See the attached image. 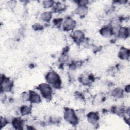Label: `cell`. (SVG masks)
Masks as SVG:
<instances>
[{
    "instance_id": "2",
    "label": "cell",
    "mask_w": 130,
    "mask_h": 130,
    "mask_svg": "<svg viewBox=\"0 0 130 130\" xmlns=\"http://www.w3.org/2000/svg\"><path fill=\"white\" fill-rule=\"evenodd\" d=\"M64 119L72 124H76L78 122V117L73 110L67 109L64 113Z\"/></svg>"
},
{
    "instance_id": "23",
    "label": "cell",
    "mask_w": 130,
    "mask_h": 130,
    "mask_svg": "<svg viewBox=\"0 0 130 130\" xmlns=\"http://www.w3.org/2000/svg\"><path fill=\"white\" fill-rule=\"evenodd\" d=\"M51 121L53 123H57V122H58L59 120L57 117H52L51 118Z\"/></svg>"
},
{
    "instance_id": "12",
    "label": "cell",
    "mask_w": 130,
    "mask_h": 130,
    "mask_svg": "<svg viewBox=\"0 0 130 130\" xmlns=\"http://www.w3.org/2000/svg\"><path fill=\"white\" fill-rule=\"evenodd\" d=\"M129 36V29L126 27H121L118 30V36L121 38H126Z\"/></svg>"
},
{
    "instance_id": "24",
    "label": "cell",
    "mask_w": 130,
    "mask_h": 130,
    "mask_svg": "<svg viewBox=\"0 0 130 130\" xmlns=\"http://www.w3.org/2000/svg\"><path fill=\"white\" fill-rule=\"evenodd\" d=\"M125 91H126L127 92H129V85H127L125 87Z\"/></svg>"
},
{
    "instance_id": "14",
    "label": "cell",
    "mask_w": 130,
    "mask_h": 130,
    "mask_svg": "<svg viewBox=\"0 0 130 130\" xmlns=\"http://www.w3.org/2000/svg\"><path fill=\"white\" fill-rule=\"evenodd\" d=\"M123 94V90L119 88H116L114 89L112 92V96L116 98H120L122 97Z\"/></svg>"
},
{
    "instance_id": "19",
    "label": "cell",
    "mask_w": 130,
    "mask_h": 130,
    "mask_svg": "<svg viewBox=\"0 0 130 130\" xmlns=\"http://www.w3.org/2000/svg\"><path fill=\"white\" fill-rule=\"evenodd\" d=\"M113 112L117 115H121L123 113V110L121 108L115 107L113 109Z\"/></svg>"
},
{
    "instance_id": "4",
    "label": "cell",
    "mask_w": 130,
    "mask_h": 130,
    "mask_svg": "<svg viewBox=\"0 0 130 130\" xmlns=\"http://www.w3.org/2000/svg\"><path fill=\"white\" fill-rule=\"evenodd\" d=\"M12 87V82L8 78H4L2 79L1 90L4 92H8L11 90Z\"/></svg>"
},
{
    "instance_id": "22",
    "label": "cell",
    "mask_w": 130,
    "mask_h": 130,
    "mask_svg": "<svg viewBox=\"0 0 130 130\" xmlns=\"http://www.w3.org/2000/svg\"><path fill=\"white\" fill-rule=\"evenodd\" d=\"M34 28L35 29H36V30H40V29H41L43 27H42V26L40 24L36 23V24H35L34 25Z\"/></svg>"
},
{
    "instance_id": "7",
    "label": "cell",
    "mask_w": 130,
    "mask_h": 130,
    "mask_svg": "<svg viewBox=\"0 0 130 130\" xmlns=\"http://www.w3.org/2000/svg\"><path fill=\"white\" fill-rule=\"evenodd\" d=\"M88 120L89 123L94 125L96 124L99 119V116L97 113L94 112H91L87 115Z\"/></svg>"
},
{
    "instance_id": "11",
    "label": "cell",
    "mask_w": 130,
    "mask_h": 130,
    "mask_svg": "<svg viewBox=\"0 0 130 130\" xmlns=\"http://www.w3.org/2000/svg\"><path fill=\"white\" fill-rule=\"evenodd\" d=\"M72 37L75 41H80L84 38V34L81 30H76L73 32Z\"/></svg>"
},
{
    "instance_id": "17",
    "label": "cell",
    "mask_w": 130,
    "mask_h": 130,
    "mask_svg": "<svg viewBox=\"0 0 130 130\" xmlns=\"http://www.w3.org/2000/svg\"><path fill=\"white\" fill-rule=\"evenodd\" d=\"M21 113L22 115H26L29 114L31 112V108L27 106H23L20 109Z\"/></svg>"
},
{
    "instance_id": "1",
    "label": "cell",
    "mask_w": 130,
    "mask_h": 130,
    "mask_svg": "<svg viewBox=\"0 0 130 130\" xmlns=\"http://www.w3.org/2000/svg\"><path fill=\"white\" fill-rule=\"evenodd\" d=\"M47 81L51 84L54 87L59 88L61 85V81L58 75L55 72H50L46 76Z\"/></svg>"
},
{
    "instance_id": "18",
    "label": "cell",
    "mask_w": 130,
    "mask_h": 130,
    "mask_svg": "<svg viewBox=\"0 0 130 130\" xmlns=\"http://www.w3.org/2000/svg\"><path fill=\"white\" fill-rule=\"evenodd\" d=\"M54 4V2L52 1H45L43 2V5L44 8H49L51 7Z\"/></svg>"
},
{
    "instance_id": "16",
    "label": "cell",
    "mask_w": 130,
    "mask_h": 130,
    "mask_svg": "<svg viewBox=\"0 0 130 130\" xmlns=\"http://www.w3.org/2000/svg\"><path fill=\"white\" fill-rule=\"evenodd\" d=\"M41 19L45 22L49 21L52 17V14L50 12H45L41 15Z\"/></svg>"
},
{
    "instance_id": "6",
    "label": "cell",
    "mask_w": 130,
    "mask_h": 130,
    "mask_svg": "<svg viewBox=\"0 0 130 130\" xmlns=\"http://www.w3.org/2000/svg\"><path fill=\"white\" fill-rule=\"evenodd\" d=\"M28 100L30 101L32 103H39L41 101L40 96L34 91H30L29 94V99Z\"/></svg>"
},
{
    "instance_id": "3",
    "label": "cell",
    "mask_w": 130,
    "mask_h": 130,
    "mask_svg": "<svg viewBox=\"0 0 130 130\" xmlns=\"http://www.w3.org/2000/svg\"><path fill=\"white\" fill-rule=\"evenodd\" d=\"M38 88L44 98L49 99L51 97L52 89L49 84L46 83H42L39 86Z\"/></svg>"
},
{
    "instance_id": "9",
    "label": "cell",
    "mask_w": 130,
    "mask_h": 130,
    "mask_svg": "<svg viewBox=\"0 0 130 130\" xmlns=\"http://www.w3.org/2000/svg\"><path fill=\"white\" fill-rule=\"evenodd\" d=\"M100 33L103 36L105 37H109L113 34L112 28L111 27L108 26L104 27L101 29Z\"/></svg>"
},
{
    "instance_id": "8",
    "label": "cell",
    "mask_w": 130,
    "mask_h": 130,
    "mask_svg": "<svg viewBox=\"0 0 130 130\" xmlns=\"http://www.w3.org/2000/svg\"><path fill=\"white\" fill-rule=\"evenodd\" d=\"M118 56L122 59H127L129 56V50L126 48H122L119 52Z\"/></svg>"
},
{
    "instance_id": "5",
    "label": "cell",
    "mask_w": 130,
    "mask_h": 130,
    "mask_svg": "<svg viewBox=\"0 0 130 130\" xmlns=\"http://www.w3.org/2000/svg\"><path fill=\"white\" fill-rule=\"evenodd\" d=\"M75 21L70 18L66 19L63 23V27L66 30H70L73 29L75 27Z\"/></svg>"
},
{
    "instance_id": "20",
    "label": "cell",
    "mask_w": 130,
    "mask_h": 130,
    "mask_svg": "<svg viewBox=\"0 0 130 130\" xmlns=\"http://www.w3.org/2000/svg\"><path fill=\"white\" fill-rule=\"evenodd\" d=\"M89 77L86 76H83L81 78V82L84 84H87L89 82Z\"/></svg>"
},
{
    "instance_id": "15",
    "label": "cell",
    "mask_w": 130,
    "mask_h": 130,
    "mask_svg": "<svg viewBox=\"0 0 130 130\" xmlns=\"http://www.w3.org/2000/svg\"><path fill=\"white\" fill-rule=\"evenodd\" d=\"M121 23V21L118 18L113 19L110 22V27L112 28H117L119 27Z\"/></svg>"
},
{
    "instance_id": "21",
    "label": "cell",
    "mask_w": 130,
    "mask_h": 130,
    "mask_svg": "<svg viewBox=\"0 0 130 130\" xmlns=\"http://www.w3.org/2000/svg\"><path fill=\"white\" fill-rule=\"evenodd\" d=\"M64 8H65L64 5H63V4H61V3H59L58 4H56V7H55V9H56V11H62Z\"/></svg>"
},
{
    "instance_id": "13",
    "label": "cell",
    "mask_w": 130,
    "mask_h": 130,
    "mask_svg": "<svg viewBox=\"0 0 130 130\" xmlns=\"http://www.w3.org/2000/svg\"><path fill=\"white\" fill-rule=\"evenodd\" d=\"M12 125L16 129H22L23 126V121L19 118H16L13 120Z\"/></svg>"
},
{
    "instance_id": "10",
    "label": "cell",
    "mask_w": 130,
    "mask_h": 130,
    "mask_svg": "<svg viewBox=\"0 0 130 130\" xmlns=\"http://www.w3.org/2000/svg\"><path fill=\"white\" fill-rule=\"evenodd\" d=\"M76 12L79 16L83 17L87 14L88 12V9L86 6H79L76 9Z\"/></svg>"
}]
</instances>
